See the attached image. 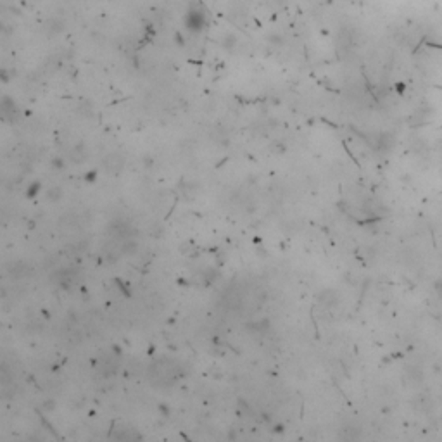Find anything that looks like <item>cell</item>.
Returning <instances> with one entry per match:
<instances>
[{
	"mask_svg": "<svg viewBox=\"0 0 442 442\" xmlns=\"http://www.w3.org/2000/svg\"><path fill=\"white\" fill-rule=\"evenodd\" d=\"M205 21H207V17H205V12L202 11V9H197V7H192L187 11L185 14V28L189 30V32L192 33H199L204 30L205 26Z\"/></svg>",
	"mask_w": 442,
	"mask_h": 442,
	"instance_id": "cell-1",
	"label": "cell"
},
{
	"mask_svg": "<svg viewBox=\"0 0 442 442\" xmlns=\"http://www.w3.org/2000/svg\"><path fill=\"white\" fill-rule=\"evenodd\" d=\"M276 2H285V0H276Z\"/></svg>",
	"mask_w": 442,
	"mask_h": 442,
	"instance_id": "cell-4",
	"label": "cell"
},
{
	"mask_svg": "<svg viewBox=\"0 0 442 442\" xmlns=\"http://www.w3.org/2000/svg\"><path fill=\"white\" fill-rule=\"evenodd\" d=\"M435 147H437L439 152H442V138H439L437 142H435Z\"/></svg>",
	"mask_w": 442,
	"mask_h": 442,
	"instance_id": "cell-3",
	"label": "cell"
},
{
	"mask_svg": "<svg viewBox=\"0 0 442 442\" xmlns=\"http://www.w3.org/2000/svg\"><path fill=\"white\" fill-rule=\"evenodd\" d=\"M434 288L437 290V292L442 294V280H435L434 282Z\"/></svg>",
	"mask_w": 442,
	"mask_h": 442,
	"instance_id": "cell-2",
	"label": "cell"
}]
</instances>
